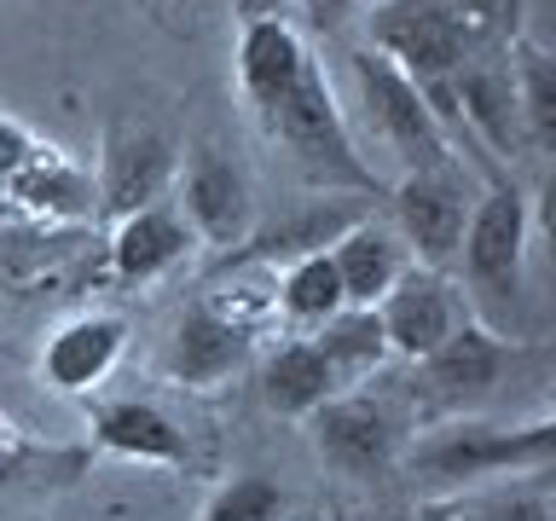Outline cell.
I'll return each instance as SVG.
<instances>
[{"mask_svg": "<svg viewBox=\"0 0 556 521\" xmlns=\"http://www.w3.org/2000/svg\"><path fill=\"white\" fill-rule=\"evenodd\" d=\"M238 93L250 122L285 163L319 191H382L377 168L359 156L337 87L325 81L307 35L290 17H250L238 24Z\"/></svg>", "mask_w": 556, "mask_h": 521, "instance_id": "1", "label": "cell"}, {"mask_svg": "<svg viewBox=\"0 0 556 521\" xmlns=\"http://www.w3.org/2000/svg\"><path fill=\"white\" fill-rule=\"evenodd\" d=\"M528 238H533V208L510 174H498L486 163V191H476L464 220V243H458V267L469 295L493 313L510 319L521 302V267H528Z\"/></svg>", "mask_w": 556, "mask_h": 521, "instance_id": "2", "label": "cell"}, {"mask_svg": "<svg viewBox=\"0 0 556 521\" xmlns=\"http://www.w3.org/2000/svg\"><path fill=\"white\" fill-rule=\"evenodd\" d=\"M348 76H354L365 128H371V139L382 151L400 156V168H406V174L464 163L458 145H452V134L441 128V116L429 111L424 87H417L412 76H400L389 59H377L371 47H354V52H348Z\"/></svg>", "mask_w": 556, "mask_h": 521, "instance_id": "3", "label": "cell"}, {"mask_svg": "<svg viewBox=\"0 0 556 521\" xmlns=\"http://www.w3.org/2000/svg\"><path fill=\"white\" fill-rule=\"evenodd\" d=\"M180 174V151L174 139L146 116H104L99 128V168H93V191H99V215L104 220H128L151 203H168V186Z\"/></svg>", "mask_w": 556, "mask_h": 521, "instance_id": "4", "label": "cell"}, {"mask_svg": "<svg viewBox=\"0 0 556 521\" xmlns=\"http://www.w3.org/2000/svg\"><path fill=\"white\" fill-rule=\"evenodd\" d=\"M412 469L441 481H476V475H545L556 458V423L539 417V423L521 429H498V423H458L441 429L429 441H417Z\"/></svg>", "mask_w": 556, "mask_h": 521, "instance_id": "5", "label": "cell"}, {"mask_svg": "<svg viewBox=\"0 0 556 521\" xmlns=\"http://www.w3.org/2000/svg\"><path fill=\"white\" fill-rule=\"evenodd\" d=\"M469 203H476V180H469L464 163L417 168V174H400V180L389 186L394 232H400V243H406V255H417V267L441 272L446 260H458Z\"/></svg>", "mask_w": 556, "mask_h": 521, "instance_id": "6", "label": "cell"}, {"mask_svg": "<svg viewBox=\"0 0 556 521\" xmlns=\"http://www.w3.org/2000/svg\"><path fill=\"white\" fill-rule=\"evenodd\" d=\"M365 47L377 59H389L400 76H412L417 87H434L458 64L481 59L434 0H377V7H365Z\"/></svg>", "mask_w": 556, "mask_h": 521, "instance_id": "7", "label": "cell"}, {"mask_svg": "<svg viewBox=\"0 0 556 521\" xmlns=\"http://www.w3.org/2000/svg\"><path fill=\"white\" fill-rule=\"evenodd\" d=\"M307 434H313V452L337 469V475H354V481H371V475H389V469L406 458V423L394 417L389 399L377 394H330L319 411L302 417Z\"/></svg>", "mask_w": 556, "mask_h": 521, "instance_id": "8", "label": "cell"}, {"mask_svg": "<svg viewBox=\"0 0 556 521\" xmlns=\"http://www.w3.org/2000/svg\"><path fill=\"white\" fill-rule=\"evenodd\" d=\"M528 359V347L504 342L498 330H486L481 319H464L452 336L434 347L429 359H417V389L429 406L441 411H469L486 394H498V382Z\"/></svg>", "mask_w": 556, "mask_h": 521, "instance_id": "9", "label": "cell"}, {"mask_svg": "<svg viewBox=\"0 0 556 521\" xmlns=\"http://www.w3.org/2000/svg\"><path fill=\"white\" fill-rule=\"evenodd\" d=\"M174 180H180V203L174 208H180V220L191 226L198 243L226 255L255 232V186H250V174H243L238 156H226L215 145H198Z\"/></svg>", "mask_w": 556, "mask_h": 521, "instance_id": "10", "label": "cell"}, {"mask_svg": "<svg viewBox=\"0 0 556 521\" xmlns=\"http://www.w3.org/2000/svg\"><path fill=\"white\" fill-rule=\"evenodd\" d=\"M377 319H382V336H389V354L400 359H429L452 330L469 319L464 295L452 290L446 272L434 267H406L394 278V290L377 302Z\"/></svg>", "mask_w": 556, "mask_h": 521, "instance_id": "11", "label": "cell"}, {"mask_svg": "<svg viewBox=\"0 0 556 521\" xmlns=\"http://www.w3.org/2000/svg\"><path fill=\"white\" fill-rule=\"evenodd\" d=\"M250 359H255V330H238V325L215 319L203 302H191L180 313V325H174V336H168L163 371H168V382H180V389L208 394V389H220V382H232Z\"/></svg>", "mask_w": 556, "mask_h": 521, "instance_id": "12", "label": "cell"}, {"mask_svg": "<svg viewBox=\"0 0 556 521\" xmlns=\"http://www.w3.org/2000/svg\"><path fill=\"white\" fill-rule=\"evenodd\" d=\"M122 347H128V319L122 313H76L47 336L41 382L52 394H93L116 371Z\"/></svg>", "mask_w": 556, "mask_h": 521, "instance_id": "13", "label": "cell"}, {"mask_svg": "<svg viewBox=\"0 0 556 521\" xmlns=\"http://www.w3.org/2000/svg\"><path fill=\"white\" fill-rule=\"evenodd\" d=\"M0 191L24 208L35 226H81L99 220V191H93V168H81L70 151L41 145L17 174L0 180Z\"/></svg>", "mask_w": 556, "mask_h": 521, "instance_id": "14", "label": "cell"}, {"mask_svg": "<svg viewBox=\"0 0 556 521\" xmlns=\"http://www.w3.org/2000/svg\"><path fill=\"white\" fill-rule=\"evenodd\" d=\"M191 250H198V238L180 220V208L151 203V208H139V215L111 226V278L128 290H146L156 278L180 272L191 260Z\"/></svg>", "mask_w": 556, "mask_h": 521, "instance_id": "15", "label": "cell"}, {"mask_svg": "<svg viewBox=\"0 0 556 521\" xmlns=\"http://www.w3.org/2000/svg\"><path fill=\"white\" fill-rule=\"evenodd\" d=\"M87 429H93V446H104L111 458L151 463V469L186 463V434L151 399H99V406H87Z\"/></svg>", "mask_w": 556, "mask_h": 521, "instance_id": "16", "label": "cell"}, {"mask_svg": "<svg viewBox=\"0 0 556 521\" xmlns=\"http://www.w3.org/2000/svg\"><path fill=\"white\" fill-rule=\"evenodd\" d=\"M354 220L359 215H354V208H342L337 198H313L302 208H290V215L255 226L238 250L220 255V267H285V260H295V255L330 250V243H337Z\"/></svg>", "mask_w": 556, "mask_h": 521, "instance_id": "17", "label": "cell"}, {"mask_svg": "<svg viewBox=\"0 0 556 521\" xmlns=\"http://www.w3.org/2000/svg\"><path fill=\"white\" fill-rule=\"evenodd\" d=\"M330 267H337V284H342V302L348 307H377L382 295L394 290V278L412 267L406 243L389 220H354L348 232L330 243Z\"/></svg>", "mask_w": 556, "mask_h": 521, "instance_id": "18", "label": "cell"}, {"mask_svg": "<svg viewBox=\"0 0 556 521\" xmlns=\"http://www.w3.org/2000/svg\"><path fill=\"white\" fill-rule=\"evenodd\" d=\"M330 394H342V382H337V371H330L325 354L307 336L278 342L273 354L261 359V399H267V411L307 417V411H319Z\"/></svg>", "mask_w": 556, "mask_h": 521, "instance_id": "19", "label": "cell"}, {"mask_svg": "<svg viewBox=\"0 0 556 521\" xmlns=\"http://www.w3.org/2000/svg\"><path fill=\"white\" fill-rule=\"evenodd\" d=\"M273 302H278V319L295 325V330H319L330 313H342V284H337V267H330V250H313V255H295L273 272Z\"/></svg>", "mask_w": 556, "mask_h": 521, "instance_id": "20", "label": "cell"}, {"mask_svg": "<svg viewBox=\"0 0 556 521\" xmlns=\"http://www.w3.org/2000/svg\"><path fill=\"white\" fill-rule=\"evenodd\" d=\"M307 342L325 354V365L337 371L342 389H348V382H359V377H371L382 359H394L389 354V336H382L377 307H342V313H330V319L313 330Z\"/></svg>", "mask_w": 556, "mask_h": 521, "instance_id": "21", "label": "cell"}, {"mask_svg": "<svg viewBox=\"0 0 556 521\" xmlns=\"http://www.w3.org/2000/svg\"><path fill=\"white\" fill-rule=\"evenodd\" d=\"M510 59V81H516V104H521V128H528L533 151L556 145V64L545 47H533L528 35L504 52Z\"/></svg>", "mask_w": 556, "mask_h": 521, "instance_id": "22", "label": "cell"}, {"mask_svg": "<svg viewBox=\"0 0 556 521\" xmlns=\"http://www.w3.org/2000/svg\"><path fill=\"white\" fill-rule=\"evenodd\" d=\"M198 302L215 313V319L238 325V330H261L278 319L273 302V267H215V284H208Z\"/></svg>", "mask_w": 556, "mask_h": 521, "instance_id": "23", "label": "cell"}, {"mask_svg": "<svg viewBox=\"0 0 556 521\" xmlns=\"http://www.w3.org/2000/svg\"><path fill=\"white\" fill-rule=\"evenodd\" d=\"M476 52H510L528 29V0H434Z\"/></svg>", "mask_w": 556, "mask_h": 521, "instance_id": "24", "label": "cell"}, {"mask_svg": "<svg viewBox=\"0 0 556 521\" xmlns=\"http://www.w3.org/2000/svg\"><path fill=\"white\" fill-rule=\"evenodd\" d=\"M290 510V493L267 475H232L220 481L208 504L198 510V521H285Z\"/></svg>", "mask_w": 556, "mask_h": 521, "instance_id": "25", "label": "cell"}, {"mask_svg": "<svg viewBox=\"0 0 556 521\" xmlns=\"http://www.w3.org/2000/svg\"><path fill=\"white\" fill-rule=\"evenodd\" d=\"M441 516H452V521H556V504L533 475V481H516V486H493V493L441 504Z\"/></svg>", "mask_w": 556, "mask_h": 521, "instance_id": "26", "label": "cell"}, {"mask_svg": "<svg viewBox=\"0 0 556 521\" xmlns=\"http://www.w3.org/2000/svg\"><path fill=\"white\" fill-rule=\"evenodd\" d=\"M52 243H64V238H35V226H24V232H0V284H7V278H24L29 260H47Z\"/></svg>", "mask_w": 556, "mask_h": 521, "instance_id": "27", "label": "cell"}, {"mask_svg": "<svg viewBox=\"0 0 556 521\" xmlns=\"http://www.w3.org/2000/svg\"><path fill=\"white\" fill-rule=\"evenodd\" d=\"M41 145H47V139L35 134V128H24L17 116H0V180L24 168V163H29V156L41 151Z\"/></svg>", "mask_w": 556, "mask_h": 521, "instance_id": "28", "label": "cell"}, {"mask_svg": "<svg viewBox=\"0 0 556 521\" xmlns=\"http://www.w3.org/2000/svg\"><path fill=\"white\" fill-rule=\"evenodd\" d=\"M24 226H35V220H29L12 198H7V191H0V232H24Z\"/></svg>", "mask_w": 556, "mask_h": 521, "instance_id": "29", "label": "cell"}, {"mask_svg": "<svg viewBox=\"0 0 556 521\" xmlns=\"http://www.w3.org/2000/svg\"><path fill=\"white\" fill-rule=\"evenodd\" d=\"M429 521H452V516H441V510H429Z\"/></svg>", "mask_w": 556, "mask_h": 521, "instance_id": "30", "label": "cell"}, {"mask_svg": "<svg viewBox=\"0 0 556 521\" xmlns=\"http://www.w3.org/2000/svg\"><path fill=\"white\" fill-rule=\"evenodd\" d=\"M337 521H342V516H337Z\"/></svg>", "mask_w": 556, "mask_h": 521, "instance_id": "31", "label": "cell"}]
</instances>
